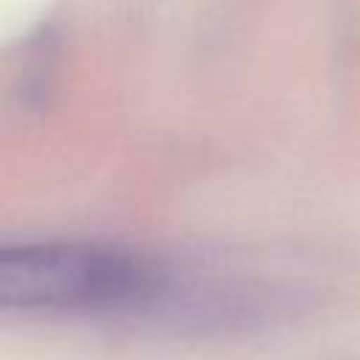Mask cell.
Listing matches in <instances>:
<instances>
[{
  "mask_svg": "<svg viewBox=\"0 0 360 360\" xmlns=\"http://www.w3.org/2000/svg\"><path fill=\"white\" fill-rule=\"evenodd\" d=\"M152 267L127 250L93 242H20L0 250V307L62 312L141 298Z\"/></svg>",
  "mask_w": 360,
  "mask_h": 360,
  "instance_id": "6da1fadb",
  "label": "cell"
}]
</instances>
